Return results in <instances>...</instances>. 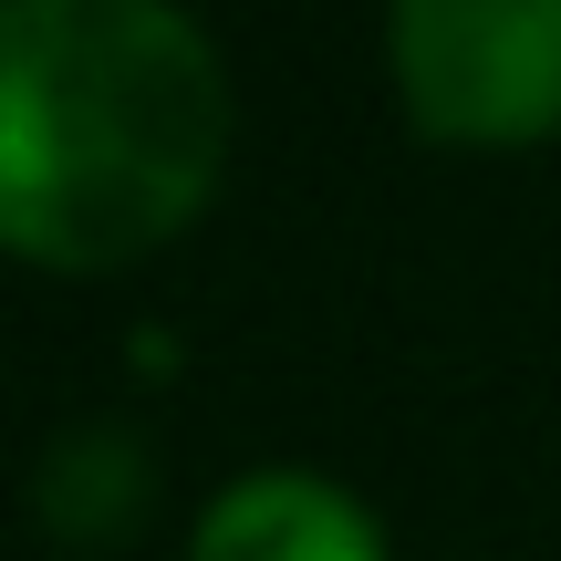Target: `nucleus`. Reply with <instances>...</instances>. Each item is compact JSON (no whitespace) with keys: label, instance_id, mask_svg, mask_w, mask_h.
<instances>
[{"label":"nucleus","instance_id":"nucleus-1","mask_svg":"<svg viewBox=\"0 0 561 561\" xmlns=\"http://www.w3.org/2000/svg\"><path fill=\"white\" fill-rule=\"evenodd\" d=\"M229 157V73L167 0L0 11V229L42 271H115L178 240Z\"/></svg>","mask_w":561,"mask_h":561},{"label":"nucleus","instance_id":"nucleus-2","mask_svg":"<svg viewBox=\"0 0 561 561\" xmlns=\"http://www.w3.org/2000/svg\"><path fill=\"white\" fill-rule=\"evenodd\" d=\"M385 62L426 136L520 146L561 125V0H405Z\"/></svg>","mask_w":561,"mask_h":561},{"label":"nucleus","instance_id":"nucleus-3","mask_svg":"<svg viewBox=\"0 0 561 561\" xmlns=\"http://www.w3.org/2000/svg\"><path fill=\"white\" fill-rule=\"evenodd\" d=\"M187 561H385V541L333 479L261 468V479H229L219 500H208Z\"/></svg>","mask_w":561,"mask_h":561}]
</instances>
